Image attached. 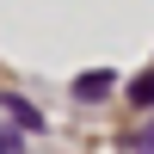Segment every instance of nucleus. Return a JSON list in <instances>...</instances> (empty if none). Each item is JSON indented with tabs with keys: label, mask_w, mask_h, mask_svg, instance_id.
<instances>
[{
	"label": "nucleus",
	"mask_w": 154,
	"mask_h": 154,
	"mask_svg": "<svg viewBox=\"0 0 154 154\" xmlns=\"http://www.w3.org/2000/svg\"><path fill=\"white\" fill-rule=\"evenodd\" d=\"M130 105H136V111H142V105H154V68H142V74L130 80Z\"/></svg>",
	"instance_id": "nucleus-3"
},
{
	"label": "nucleus",
	"mask_w": 154,
	"mask_h": 154,
	"mask_svg": "<svg viewBox=\"0 0 154 154\" xmlns=\"http://www.w3.org/2000/svg\"><path fill=\"white\" fill-rule=\"evenodd\" d=\"M111 80H117L111 68H86L80 80H74V99H80V105H99V99L111 93Z\"/></svg>",
	"instance_id": "nucleus-2"
},
{
	"label": "nucleus",
	"mask_w": 154,
	"mask_h": 154,
	"mask_svg": "<svg viewBox=\"0 0 154 154\" xmlns=\"http://www.w3.org/2000/svg\"><path fill=\"white\" fill-rule=\"evenodd\" d=\"M0 111L12 117V130H43V111H37L31 99H19V93H6V86H0Z\"/></svg>",
	"instance_id": "nucleus-1"
},
{
	"label": "nucleus",
	"mask_w": 154,
	"mask_h": 154,
	"mask_svg": "<svg viewBox=\"0 0 154 154\" xmlns=\"http://www.w3.org/2000/svg\"><path fill=\"white\" fill-rule=\"evenodd\" d=\"M0 154H25V130H6L0 123Z\"/></svg>",
	"instance_id": "nucleus-4"
}]
</instances>
